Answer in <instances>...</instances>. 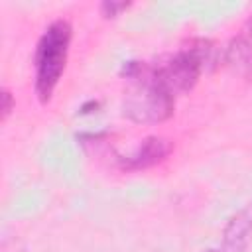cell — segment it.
<instances>
[{
  "instance_id": "7a4b0ae2",
  "label": "cell",
  "mask_w": 252,
  "mask_h": 252,
  "mask_svg": "<svg viewBox=\"0 0 252 252\" xmlns=\"http://www.w3.org/2000/svg\"><path fill=\"white\" fill-rule=\"evenodd\" d=\"M71 37H73V28H71L69 20L57 18L43 30V33L39 35V39L35 43L33 89H35L39 102H43V104L51 100L53 91L63 77Z\"/></svg>"
},
{
  "instance_id": "6da1fadb",
  "label": "cell",
  "mask_w": 252,
  "mask_h": 252,
  "mask_svg": "<svg viewBox=\"0 0 252 252\" xmlns=\"http://www.w3.org/2000/svg\"><path fill=\"white\" fill-rule=\"evenodd\" d=\"M120 75L130 83L122 102L124 116L140 124H154L163 122L173 114L175 94L158 77L156 63L126 61Z\"/></svg>"
},
{
  "instance_id": "3957f363",
  "label": "cell",
  "mask_w": 252,
  "mask_h": 252,
  "mask_svg": "<svg viewBox=\"0 0 252 252\" xmlns=\"http://www.w3.org/2000/svg\"><path fill=\"white\" fill-rule=\"evenodd\" d=\"M173 150V144L169 138L163 136H146L132 154L128 156H120L118 158V165L124 171H140V169H148L154 167L158 163H161Z\"/></svg>"
},
{
  "instance_id": "52a82bcc",
  "label": "cell",
  "mask_w": 252,
  "mask_h": 252,
  "mask_svg": "<svg viewBox=\"0 0 252 252\" xmlns=\"http://www.w3.org/2000/svg\"><path fill=\"white\" fill-rule=\"evenodd\" d=\"M0 98H2V106H0V110H2V120H6V118L12 114V110L16 108V98H14V94H12V91H10L8 87H2Z\"/></svg>"
},
{
  "instance_id": "ba28073f",
  "label": "cell",
  "mask_w": 252,
  "mask_h": 252,
  "mask_svg": "<svg viewBox=\"0 0 252 252\" xmlns=\"http://www.w3.org/2000/svg\"><path fill=\"white\" fill-rule=\"evenodd\" d=\"M250 41H252V14L248 16V20H246V26H244V32H242Z\"/></svg>"
},
{
  "instance_id": "277c9868",
  "label": "cell",
  "mask_w": 252,
  "mask_h": 252,
  "mask_svg": "<svg viewBox=\"0 0 252 252\" xmlns=\"http://www.w3.org/2000/svg\"><path fill=\"white\" fill-rule=\"evenodd\" d=\"M250 238H252V205L240 209L236 215L228 219L219 248H211L207 252H244Z\"/></svg>"
},
{
  "instance_id": "8992f818",
  "label": "cell",
  "mask_w": 252,
  "mask_h": 252,
  "mask_svg": "<svg viewBox=\"0 0 252 252\" xmlns=\"http://www.w3.org/2000/svg\"><path fill=\"white\" fill-rule=\"evenodd\" d=\"M126 8H130V2H116V0H104L98 6V10H100V14L104 18H116Z\"/></svg>"
},
{
  "instance_id": "5b68a950",
  "label": "cell",
  "mask_w": 252,
  "mask_h": 252,
  "mask_svg": "<svg viewBox=\"0 0 252 252\" xmlns=\"http://www.w3.org/2000/svg\"><path fill=\"white\" fill-rule=\"evenodd\" d=\"M222 61L234 73L244 77L250 75L252 73V41L244 33L234 35L222 49Z\"/></svg>"
}]
</instances>
